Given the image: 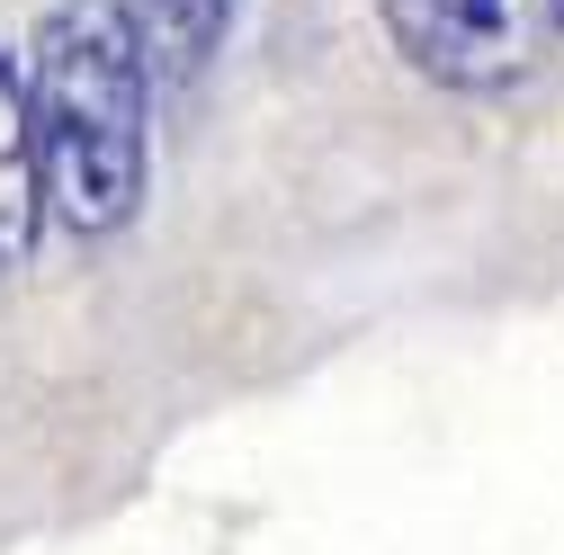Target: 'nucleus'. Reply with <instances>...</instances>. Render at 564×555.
I'll use <instances>...</instances> for the list:
<instances>
[{
    "instance_id": "3",
    "label": "nucleus",
    "mask_w": 564,
    "mask_h": 555,
    "mask_svg": "<svg viewBox=\"0 0 564 555\" xmlns=\"http://www.w3.org/2000/svg\"><path fill=\"white\" fill-rule=\"evenodd\" d=\"M36 144H28V73L0 54V269H19L36 242Z\"/></svg>"
},
{
    "instance_id": "2",
    "label": "nucleus",
    "mask_w": 564,
    "mask_h": 555,
    "mask_svg": "<svg viewBox=\"0 0 564 555\" xmlns=\"http://www.w3.org/2000/svg\"><path fill=\"white\" fill-rule=\"evenodd\" d=\"M386 36L412 54V73H431L448 90H492L529 73L538 36L555 28L546 0H377Z\"/></svg>"
},
{
    "instance_id": "1",
    "label": "nucleus",
    "mask_w": 564,
    "mask_h": 555,
    "mask_svg": "<svg viewBox=\"0 0 564 555\" xmlns=\"http://www.w3.org/2000/svg\"><path fill=\"white\" fill-rule=\"evenodd\" d=\"M144 45L126 0H63L28 54L36 197L73 233H117L144 206Z\"/></svg>"
},
{
    "instance_id": "5",
    "label": "nucleus",
    "mask_w": 564,
    "mask_h": 555,
    "mask_svg": "<svg viewBox=\"0 0 564 555\" xmlns=\"http://www.w3.org/2000/svg\"><path fill=\"white\" fill-rule=\"evenodd\" d=\"M546 19H555V28H564V0H546Z\"/></svg>"
},
{
    "instance_id": "4",
    "label": "nucleus",
    "mask_w": 564,
    "mask_h": 555,
    "mask_svg": "<svg viewBox=\"0 0 564 555\" xmlns=\"http://www.w3.org/2000/svg\"><path fill=\"white\" fill-rule=\"evenodd\" d=\"M225 28H234V0H144V19H134L144 73H162V81L206 73V54L225 45Z\"/></svg>"
}]
</instances>
